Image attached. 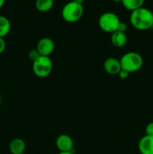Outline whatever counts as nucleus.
<instances>
[{"mask_svg": "<svg viewBox=\"0 0 153 154\" xmlns=\"http://www.w3.org/2000/svg\"><path fill=\"white\" fill-rule=\"evenodd\" d=\"M151 29H152L153 30V23H152V27H151Z\"/></svg>", "mask_w": 153, "mask_h": 154, "instance_id": "obj_24", "label": "nucleus"}, {"mask_svg": "<svg viewBox=\"0 0 153 154\" xmlns=\"http://www.w3.org/2000/svg\"><path fill=\"white\" fill-rule=\"evenodd\" d=\"M37 51H38L40 56L50 57L55 49L54 42L50 38H43L37 44Z\"/></svg>", "mask_w": 153, "mask_h": 154, "instance_id": "obj_6", "label": "nucleus"}, {"mask_svg": "<svg viewBox=\"0 0 153 154\" xmlns=\"http://www.w3.org/2000/svg\"><path fill=\"white\" fill-rule=\"evenodd\" d=\"M58 154H74L72 152H60Z\"/></svg>", "mask_w": 153, "mask_h": 154, "instance_id": "obj_22", "label": "nucleus"}, {"mask_svg": "<svg viewBox=\"0 0 153 154\" xmlns=\"http://www.w3.org/2000/svg\"><path fill=\"white\" fill-rule=\"evenodd\" d=\"M40 56V54H39V52L37 51V49L31 50V51L28 52V58H29L32 62H34V60H37Z\"/></svg>", "mask_w": 153, "mask_h": 154, "instance_id": "obj_15", "label": "nucleus"}, {"mask_svg": "<svg viewBox=\"0 0 153 154\" xmlns=\"http://www.w3.org/2000/svg\"><path fill=\"white\" fill-rule=\"evenodd\" d=\"M26 143L22 139L19 138H14L9 144V150L11 154L24 153L26 150Z\"/></svg>", "mask_w": 153, "mask_h": 154, "instance_id": "obj_10", "label": "nucleus"}, {"mask_svg": "<svg viewBox=\"0 0 153 154\" xmlns=\"http://www.w3.org/2000/svg\"><path fill=\"white\" fill-rule=\"evenodd\" d=\"M10 30V23L4 16H0V38L7 35Z\"/></svg>", "mask_w": 153, "mask_h": 154, "instance_id": "obj_14", "label": "nucleus"}, {"mask_svg": "<svg viewBox=\"0 0 153 154\" xmlns=\"http://www.w3.org/2000/svg\"><path fill=\"white\" fill-rule=\"evenodd\" d=\"M53 0H36L35 7L40 12H47L53 6Z\"/></svg>", "mask_w": 153, "mask_h": 154, "instance_id": "obj_12", "label": "nucleus"}, {"mask_svg": "<svg viewBox=\"0 0 153 154\" xmlns=\"http://www.w3.org/2000/svg\"><path fill=\"white\" fill-rule=\"evenodd\" d=\"M127 24L125 23L124 22H120L119 25H118V29H117V31H119V32H125L126 30H127Z\"/></svg>", "mask_w": 153, "mask_h": 154, "instance_id": "obj_18", "label": "nucleus"}, {"mask_svg": "<svg viewBox=\"0 0 153 154\" xmlns=\"http://www.w3.org/2000/svg\"><path fill=\"white\" fill-rule=\"evenodd\" d=\"M22 154H25V153H22Z\"/></svg>", "mask_w": 153, "mask_h": 154, "instance_id": "obj_26", "label": "nucleus"}, {"mask_svg": "<svg viewBox=\"0 0 153 154\" xmlns=\"http://www.w3.org/2000/svg\"><path fill=\"white\" fill-rule=\"evenodd\" d=\"M72 1L74 2L78 3V4H81V5H82V3H83L84 0H72Z\"/></svg>", "mask_w": 153, "mask_h": 154, "instance_id": "obj_20", "label": "nucleus"}, {"mask_svg": "<svg viewBox=\"0 0 153 154\" xmlns=\"http://www.w3.org/2000/svg\"><path fill=\"white\" fill-rule=\"evenodd\" d=\"M104 69L105 72L110 75H118L120 71L122 70L120 60L114 57L107 58L104 63Z\"/></svg>", "mask_w": 153, "mask_h": 154, "instance_id": "obj_8", "label": "nucleus"}, {"mask_svg": "<svg viewBox=\"0 0 153 154\" xmlns=\"http://www.w3.org/2000/svg\"><path fill=\"white\" fill-rule=\"evenodd\" d=\"M56 145L60 152H72L74 148V141L68 135H61L57 137Z\"/></svg>", "mask_w": 153, "mask_h": 154, "instance_id": "obj_7", "label": "nucleus"}, {"mask_svg": "<svg viewBox=\"0 0 153 154\" xmlns=\"http://www.w3.org/2000/svg\"><path fill=\"white\" fill-rule=\"evenodd\" d=\"M112 1L116 2H122V0H112Z\"/></svg>", "mask_w": 153, "mask_h": 154, "instance_id": "obj_23", "label": "nucleus"}, {"mask_svg": "<svg viewBox=\"0 0 153 154\" xmlns=\"http://www.w3.org/2000/svg\"><path fill=\"white\" fill-rule=\"evenodd\" d=\"M144 1L145 0H122V3L127 10L133 11L136 9L142 7Z\"/></svg>", "mask_w": 153, "mask_h": 154, "instance_id": "obj_13", "label": "nucleus"}, {"mask_svg": "<svg viewBox=\"0 0 153 154\" xmlns=\"http://www.w3.org/2000/svg\"><path fill=\"white\" fill-rule=\"evenodd\" d=\"M6 48V43L4 40V38H0V54H2Z\"/></svg>", "mask_w": 153, "mask_h": 154, "instance_id": "obj_19", "label": "nucleus"}, {"mask_svg": "<svg viewBox=\"0 0 153 154\" xmlns=\"http://www.w3.org/2000/svg\"><path fill=\"white\" fill-rule=\"evenodd\" d=\"M121 20L118 17L112 12L102 14L98 20V25L100 29L108 33H113L117 31Z\"/></svg>", "mask_w": 153, "mask_h": 154, "instance_id": "obj_4", "label": "nucleus"}, {"mask_svg": "<svg viewBox=\"0 0 153 154\" xmlns=\"http://www.w3.org/2000/svg\"><path fill=\"white\" fill-rule=\"evenodd\" d=\"M138 149L141 154H153V136L144 135L138 144Z\"/></svg>", "mask_w": 153, "mask_h": 154, "instance_id": "obj_9", "label": "nucleus"}, {"mask_svg": "<svg viewBox=\"0 0 153 154\" xmlns=\"http://www.w3.org/2000/svg\"><path fill=\"white\" fill-rule=\"evenodd\" d=\"M122 69L133 73L139 71L143 65L142 56L136 52H128L120 59Z\"/></svg>", "mask_w": 153, "mask_h": 154, "instance_id": "obj_2", "label": "nucleus"}, {"mask_svg": "<svg viewBox=\"0 0 153 154\" xmlns=\"http://www.w3.org/2000/svg\"><path fill=\"white\" fill-rule=\"evenodd\" d=\"M1 100H2V99H1V96H0V103H1Z\"/></svg>", "mask_w": 153, "mask_h": 154, "instance_id": "obj_25", "label": "nucleus"}, {"mask_svg": "<svg viewBox=\"0 0 153 154\" xmlns=\"http://www.w3.org/2000/svg\"><path fill=\"white\" fill-rule=\"evenodd\" d=\"M82 5L71 1L64 5L62 10V17L68 23H74L81 19L83 15Z\"/></svg>", "mask_w": 153, "mask_h": 154, "instance_id": "obj_3", "label": "nucleus"}, {"mask_svg": "<svg viewBox=\"0 0 153 154\" xmlns=\"http://www.w3.org/2000/svg\"><path fill=\"white\" fill-rule=\"evenodd\" d=\"M129 75H130V73L129 72H128L127 71H124L123 70V69H122L121 71H120V72L118 73V77H119L121 79H127L128 78Z\"/></svg>", "mask_w": 153, "mask_h": 154, "instance_id": "obj_17", "label": "nucleus"}, {"mask_svg": "<svg viewBox=\"0 0 153 154\" xmlns=\"http://www.w3.org/2000/svg\"><path fill=\"white\" fill-rule=\"evenodd\" d=\"M4 2H5V0H0V8L4 5Z\"/></svg>", "mask_w": 153, "mask_h": 154, "instance_id": "obj_21", "label": "nucleus"}, {"mask_svg": "<svg viewBox=\"0 0 153 154\" xmlns=\"http://www.w3.org/2000/svg\"><path fill=\"white\" fill-rule=\"evenodd\" d=\"M32 70L34 75L38 78H46L52 70V62L50 57L40 56L32 62Z\"/></svg>", "mask_w": 153, "mask_h": 154, "instance_id": "obj_5", "label": "nucleus"}, {"mask_svg": "<svg viewBox=\"0 0 153 154\" xmlns=\"http://www.w3.org/2000/svg\"><path fill=\"white\" fill-rule=\"evenodd\" d=\"M130 21L136 29L140 31L149 29L153 23V13L149 9L141 7L131 11Z\"/></svg>", "mask_w": 153, "mask_h": 154, "instance_id": "obj_1", "label": "nucleus"}, {"mask_svg": "<svg viewBox=\"0 0 153 154\" xmlns=\"http://www.w3.org/2000/svg\"><path fill=\"white\" fill-rule=\"evenodd\" d=\"M128 42V38L125 32H122L119 31H116L112 33L111 35V42L116 48H122L126 45Z\"/></svg>", "mask_w": 153, "mask_h": 154, "instance_id": "obj_11", "label": "nucleus"}, {"mask_svg": "<svg viewBox=\"0 0 153 154\" xmlns=\"http://www.w3.org/2000/svg\"><path fill=\"white\" fill-rule=\"evenodd\" d=\"M146 135H150V136H153V122L148 123L146 126L145 129Z\"/></svg>", "mask_w": 153, "mask_h": 154, "instance_id": "obj_16", "label": "nucleus"}]
</instances>
